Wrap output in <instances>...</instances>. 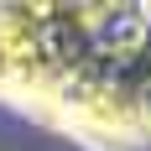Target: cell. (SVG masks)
I'll return each instance as SVG.
<instances>
[{
  "label": "cell",
  "instance_id": "obj_1",
  "mask_svg": "<svg viewBox=\"0 0 151 151\" xmlns=\"http://www.w3.org/2000/svg\"><path fill=\"white\" fill-rule=\"evenodd\" d=\"M0 94L99 146H151V5H0Z\"/></svg>",
  "mask_w": 151,
  "mask_h": 151
}]
</instances>
